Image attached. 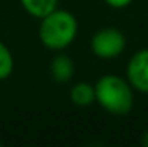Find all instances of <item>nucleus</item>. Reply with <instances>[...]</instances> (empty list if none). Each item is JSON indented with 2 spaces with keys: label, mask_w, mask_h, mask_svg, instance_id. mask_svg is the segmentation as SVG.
<instances>
[{
  "label": "nucleus",
  "mask_w": 148,
  "mask_h": 147,
  "mask_svg": "<svg viewBox=\"0 0 148 147\" xmlns=\"http://www.w3.org/2000/svg\"><path fill=\"white\" fill-rule=\"evenodd\" d=\"M125 78L135 92L148 94V48L137 50L128 59Z\"/></svg>",
  "instance_id": "20e7f679"
},
{
  "label": "nucleus",
  "mask_w": 148,
  "mask_h": 147,
  "mask_svg": "<svg viewBox=\"0 0 148 147\" xmlns=\"http://www.w3.org/2000/svg\"><path fill=\"white\" fill-rule=\"evenodd\" d=\"M14 69V58L6 43L0 41V81L7 79Z\"/></svg>",
  "instance_id": "6e6552de"
},
{
  "label": "nucleus",
  "mask_w": 148,
  "mask_h": 147,
  "mask_svg": "<svg viewBox=\"0 0 148 147\" xmlns=\"http://www.w3.org/2000/svg\"><path fill=\"white\" fill-rule=\"evenodd\" d=\"M134 0H103V3L106 6H109L111 9H125L128 7Z\"/></svg>",
  "instance_id": "1a4fd4ad"
},
{
  "label": "nucleus",
  "mask_w": 148,
  "mask_h": 147,
  "mask_svg": "<svg viewBox=\"0 0 148 147\" xmlns=\"http://www.w3.org/2000/svg\"><path fill=\"white\" fill-rule=\"evenodd\" d=\"M141 144H143V146H145V147H148V131L143 134V137H141Z\"/></svg>",
  "instance_id": "9d476101"
},
{
  "label": "nucleus",
  "mask_w": 148,
  "mask_h": 147,
  "mask_svg": "<svg viewBox=\"0 0 148 147\" xmlns=\"http://www.w3.org/2000/svg\"><path fill=\"white\" fill-rule=\"evenodd\" d=\"M19 1L27 14L39 20L52 10H55L59 3V0H19Z\"/></svg>",
  "instance_id": "0eeeda50"
},
{
  "label": "nucleus",
  "mask_w": 148,
  "mask_h": 147,
  "mask_svg": "<svg viewBox=\"0 0 148 147\" xmlns=\"http://www.w3.org/2000/svg\"><path fill=\"white\" fill-rule=\"evenodd\" d=\"M95 85V102L106 112L124 117L128 115L135 105V91L127 78L116 74H105L99 77Z\"/></svg>",
  "instance_id": "f03ea898"
},
{
  "label": "nucleus",
  "mask_w": 148,
  "mask_h": 147,
  "mask_svg": "<svg viewBox=\"0 0 148 147\" xmlns=\"http://www.w3.org/2000/svg\"><path fill=\"white\" fill-rule=\"evenodd\" d=\"M1 146H3V143H1V141H0V147H1Z\"/></svg>",
  "instance_id": "9b49d317"
},
{
  "label": "nucleus",
  "mask_w": 148,
  "mask_h": 147,
  "mask_svg": "<svg viewBox=\"0 0 148 147\" xmlns=\"http://www.w3.org/2000/svg\"><path fill=\"white\" fill-rule=\"evenodd\" d=\"M69 99L76 107H89L95 102V85L81 81L71 87Z\"/></svg>",
  "instance_id": "423d86ee"
},
{
  "label": "nucleus",
  "mask_w": 148,
  "mask_h": 147,
  "mask_svg": "<svg viewBox=\"0 0 148 147\" xmlns=\"http://www.w3.org/2000/svg\"><path fill=\"white\" fill-rule=\"evenodd\" d=\"M79 23L75 14L66 9H55L40 19L38 36L40 43L49 50L62 52L76 39Z\"/></svg>",
  "instance_id": "f257e3e1"
},
{
  "label": "nucleus",
  "mask_w": 148,
  "mask_h": 147,
  "mask_svg": "<svg viewBox=\"0 0 148 147\" xmlns=\"http://www.w3.org/2000/svg\"><path fill=\"white\" fill-rule=\"evenodd\" d=\"M49 72L53 81H56L59 84H66L75 75V63H73L72 58L68 56L66 53H63V50H62L52 58L49 65Z\"/></svg>",
  "instance_id": "39448f33"
},
{
  "label": "nucleus",
  "mask_w": 148,
  "mask_h": 147,
  "mask_svg": "<svg viewBox=\"0 0 148 147\" xmlns=\"http://www.w3.org/2000/svg\"><path fill=\"white\" fill-rule=\"evenodd\" d=\"M127 48V38L118 28H102L97 30L91 39L92 53L103 61L119 58Z\"/></svg>",
  "instance_id": "7ed1b4c3"
}]
</instances>
